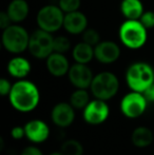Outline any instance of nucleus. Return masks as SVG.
Segmentation results:
<instances>
[{
  "label": "nucleus",
  "mask_w": 154,
  "mask_h": 155,
  "mask_svg": "<svg viewBox=\"0 0 154 155\" xmlns=\"http://www.w3.org/2000/svg\"><path fill=\"white\" fill-rule=\"evenodd\" d=\"M8 73L13 78L18 79H25L29 76V74L32 71V64L25 57H22L20 55H16L13 58H11L6 65Z\"/></svg>",
  "instance_id": "16"
},
{
  "label": "nucleus",
  "mask_w": 154,
  "mask_h": 155,
  "mask_svg": "<svg viewBox=\"0 0 154 155\" xmlns=\"http://www.w3.org/2000/svg\"><path fill=\"white\" fill-rule=\"evenodd\" d=\"M68 77L72 86L76 89H90L94 74L88 64L75 62L69 70Z\"/></svg>",
  "instance_id": "10"
},
{
  "label": "nucleus",
  "mask_w": 154,
  "mask_h": 155,
  "mask_svg": "<svg viewBox=\"0 0 154 155\" xmlns=\"http://www.w3.org/2000/svg\"><path fill=\"white\" fill-rule=\"evenodd\" d=\"M71 47H72L71 41L67 36L58 35V36L54 37V45H53L54 52L66 54L68 51H70Z\"/></svg>",
  "instance_id": "23"
},
{
  "label": "nucleus",
  "mask_w": 154,
  "mask_h": 155,
  "mask_svg": "<svg viewBox=\"0 0 154 155\" xmlns=\"http://www.w3.org/2000/svg\"><path fill=\"white\" fill-rule=\"evenodd\" d=\"M60 151L64 155H82L84 154V146L77 139H67L62 143Z\"/></svg>",
  "instance_id": "22"
},
{
  "label": "nucleus",
  "mask_w": 154,
  "mask_h": 155,
  "mask_svg": "<svg viewBox=\"0 0 154 155\" xmlns=\"http://www.w3.org/2000/svg\"><path fill=\"white\" fill-rule=\"evenodd\" d=\"M148 104L149 101L145 97L144 93L131 91L121 98L120 111L125 117L135 119L146 112Z\"/></svg>",
  "instance_id": "8"
},
{
  "label": "nucleus",
  "mask_w": 154,
  "mask_h": 155,
  "mask_svg": "<svg viewBox=\"0 0 154 155\" xmlns=\"http://www.w3.org/2000/svg\"><path fill=\"white\" fill-rule=\"evenodd\" d=\"M64 13L59 5L47 4L42 6L36 15V23L38 29L49 33H56L64 28Z\"/></svg>",
  "instance_id": "6"
},
{
  "label": "nucleus",
  "mask_w": 154,
  "mask_h": 155,
  "mask_svg": "<svg viewBox=\"0 0 154 155\" xmlns=\"http://www.w3.org/2000/svg\"><path fill=\"white\" fill-rule=\"evenodd\" d=\"M30 34L19 23H13L2 30L1 43L6 52L14 55H20L29 48Z\"/></svg>",
  "instance_id": "4"
},
{
  "label": "nucleus",
  "mask_w": 154,
  "mask_h": 155,
  "mask_svg": "<svg viewBox=\"0 0 154 155\" xmlns=\"http://www.w3.org/2000/svg\"><path fill=\"white\" fill-rule=\"evenodd\" d=\"M80 4H81L80 0H59L58 1V5L64 11V14L78 11L80 8Z\"/></svg>",
  "instance_id": "25"
},
{
  "label": "nucleus",
  "mask_w": 154,
  "mask_h": 155,
  "mask_svg": "<svg viewBox=\"0 0 154 155\" xmlns=\"http://www.w3.org/2000/svg\"><path fill=\"white\" fill-rule=\"evenodd\" d=\"M140 22L144 25L147 30H151L154 28V12L153 11H145L144 14L139 18Z\"/></svg>",
  "instance_id": "26"
},
{
  "label": "nucleus",
  "mask_w": 154,
  "mask_h": 155,
  "mask_svg": "<svg viewBox=\"0 0 154 155\" xmlns=\"http://www.w3.org/2000/svg\"><path fill=\"white\" fill-rule=\"evenodd\" d=\"M6 13L13 23H21L29 16V3L25 0H12L6 8Z\"/></svg>",
  "instance_id": "17"
},
{
  "label": "nucleus",
  "mask_w": 154,
  "mask_h": 155,
  "mask_svg": "<svg viewBox=\"0 0 154 155\" xmlns=\"http://www.w3.org/2000/svg\"><path fill=\"white\" fill-rule=\"evenodd\" d=\"M131 141L137 148H147L154 141V133L147 127H137L132 132Z\"/></svg>",
  "instance_id": "20"
},
{
  "label": "nucleus",
  "mask_w": 154,
  "mask_h": 155,
  "mask_svg": "<svg viewBox=\"0 0 154 155\" xmlns=\"http://www.w3.org/2000/svg\"><path fill=\"white\" fill-rule=\"evenodd\" d=\"M72 57L75 62L88 64L92 61L93 58H95L94 47L84 41H80L72 49Z\"/></svg>",
  "instance_id": "19"
},
{
  "label": "nucleus",
  "mask_w": 154,
  "mask_h": 155,
  "mask_svg": "<svg viewBox=\"0 0 154 155\" xmlns=\"http://www.w3.org/2000/svg\"><path fill=\"white\" fill-rule=\"evenodd\" d=\"M90 101V94L87 89H76L70 96V104L75 110H84Z\"/></svg>",
  "instance_id": "21"
},
{
  "label": "nucleus",
  "mask_w": 154,
  "mask_h": 155,
  "mask_svg": "<svg viewBox=\"0 0 154 155\" xmlns=\"http://www.w3.org/2000/svg\"><path fill=\"white\" fill-rule=\"evenodd\" d=\"M120 47L112 40H101L94 47L95 59L103 64H111L120 57Z\"/></svg>",
  "instance_id": "11"
},
{
  "label": "nucleus",
  "mask_w": 154,
  "mask_h": 155,
  "mask_svg": "<svg viewBox=\"0 0 154 155\" xmlns=\"http://www.w3.org/2000/svg\"><path fill=\"white\" fill-rule=\"evenodd\" d=\"M25 137L33 143H44L50 136V128L41 119H32L25 124Z\"/></svg>",
  "instance_id": "13"
},
{
  "label": "nucleus",
  "mask_w": 154,
  "mask_h": 155,
  "mask_svg": "<svg viewBox=\"0 0 154 155\" xmlns=\"http://www.w3.org/2000/svg\"><path fill=\"white\" fill-rule=\"evenodd\" d=\"M8 100L18 112L28 113L34 111L40 101V92L34 82L28 79H18L13 84L8 94Z\"/></svg>",
  "instance_id": "1"
},
{
  "label": "nucleus",
  "mask_w": 154,
  "mask_h": 155,
  "mask_svg": "<svg viewBox=\"0 0 154 155\" xmlns=\"http://www.w3.org/2000/svg\"><path fill=\"white\" fill-rule=\"evenodd\" d=\"M144 95L145 97L147 98L149 102H153L154 104V84H151L148 89L144 92Z\"/></svg>",
  "instance_id": "31"
},
{
  "label": "nucleus",
  "mask_w": 154,
  "mask_h": 155,
  "mask_svg": "<svg viewBox=\"0 0 154 155\" xmlns=\"http://www.w3.org/2000/svg\"><path fill=\"white\" fill-rule=\"evenodd\" d=\"M81 38H82V41L89 43V45H92V47L97 45L101 41L99 33L94 29H87L86 31L81 34Z\"/></svg>",
  "instance_id": "24"
},
{
  "label": "nucleus",
  "mask_w": 154,
  "mask_h": 155,
  "mask_svg": "<svg viewBox=\"0 0 154 155\" xmlns=\"http://www.w3.org/2000/svg\"><path fill=\"white\" fill-rule=\"evenodd\" d=\"M13 84L10 82V80L6 78H1L0 79V94L2 96H8L11 90H12Z\"/></svg>",
  "instance_id": "27"
},
{
  "label": "nucleus",
  "mask_w": 154,
  "mask_h": 155,
  "mask_svg": "<svg viewBox=\"0 0 154 155\" xmlns=\"http://www.w3.org/2000/svg\"><path fill=\"white\" fill-rule=\"evenodd\" d=\"M110 115V108L107 101L101 99L91 100L88 106L82 110V117L84 121L91 126H99L103 124Z\"/></svg>",
  "instance_id": "9"
},
{
  "label": "nucleus",
  "mask_w": 154,
  "mask_h": 155,
  "mask_svg": "<svg viewBox=\"0 0 154 155\" xmlns=\"http://www.w3.org/2000/svg\"><path fill=\"white\" fill-rule=\"evenodd\" d=\"M120 12L126 19H139L145 8L142 0H121Z\"/></svg>",
  "instance_id": "18"
},
{
  "label": "nucleus",
  "mask_w": 154,
  "mask_h": 155,
  "mask_svg": "<svg viewBox=\"0 0 154 155\" xmlns=\"http://www.w3.org/2000/svg\"><path fill=\"white\" fill-rule=\"evenodd\" d=\"M54 36L52 33L37 29L30 34L28 51L37 59H47L54 52Z\"/></svg>",
  "instance_id": "7"
},
{
  "label": "nucleus",
  "mask_w": 154,
  "mask_h": 155,
  "mask_svg": "<svg viewBox=\"0 0 154 155\" xmlns=\"http://www.w3.org/2000/svg\"><path fill=\"white\" fill-rule=\"evenodd\" d=\"M49 155H64V153H62L61 151H60V152L56 151V152H52V153H51V154H49Z\"/></svg>",
  "instance_id": "32"
},
{
  "label": "nucleus",
  "mask_w": 154,
  "mask_h": 155,
  "mask_svg": "<svg viewBox=\"0 0 154 155\" xmlns=\"http://www.w3.org/2000/svg\"><path fill=\"white\" fill-rule=\"evenodd\" d=\"M118 37L123 45L130 50L142 49L148 40V30L139 19H126L118 30Z\"/></svg>",
  "instance_id": "3"
},
{
  "label": "nucleus",
  "mask_w": 154,
  "mask_h": 155,
  "mask_svg": "<svg viewBox=\"0 0 154 155\" xmlns=\"http://www.w3.org/2000/svg\"><path fill=\"white\" fill-rule=\"evenodd\" d=\"M45 67H47L48 72L52 76H54V77H64V76L68 75L71 65L66 54L53 52L45 59Z\"/></svg>",
  "instance_id": "15"
},
{
  "label": "nucleus",
  "mask_w": 154,
  "mask_h": 155,
  "mask_svg": "<svg viewBox=\"0 0 154 155\" xmlns=\"http://www.w3.org/2000/svg\"><path fill=\"white\" fill-rule=\"evenodd\" d=\"M119 90V80L112 72L103 71L94 75L90 91L97 99L108 101L116 95Z\"/></svg>",
  "instance_id": "5"
},
{
  "label": "nucleus",
  "mask_w": 154,
  "mask_h": 155,
  "mask_svg": "<svg viewBox=\"0 0 154 155\" xmlns=\"http://www.w3.org/2000/svg\"><path fill=\"white\" fill-rule=\"evenodd\" d=\"M20 155H43V153L36 146H29L21 151Z\"/></svg>",
  "instance_id": "30"
},
{
  "label": "nucleus",
  "mask_w": 154,
  "mask_h": 155,
  "mask_svg": "<svg viewBox=\"0 0 154 155\" xmlns=\"http://www.w3.org/2000/svg\"><path fill=\"white\" fill-rule=\"evenodd\" d=\"M125 78L130 90L144 93L154 84V69L148 62H133L128 67Z\"/></svg>",
  "instance_id": "2"
},
{
  "label": "nucleus",
  "mask_w": 154,
  "mask_h": 155,
  "mask_svg": "<svg viewBox=\"0 0 154 155\" xmlns=\"http://www.w3.org/2000/svg\"><path fill=\"white\" fill-rule=\"evenodd\" d=\"M11 25H13V22L11 20L10 16L8 15V13H6V11L0 13V29L4 30L8 27H10Z\"/></svg>",
  "instance_id": "29"
},
{
  "label": "nucleus",
  "mask_w": 154,
  "mask_h": 155,
  "mask_svg": "<svg viewBox=\"0 0 154 155\" xmlns=\"http://www.w3.org/2000/svg\"><path fill=\"white\" fill-rule=\"evenodd\" d=\"M51 118L55 126L68 128L75 120V109L70 102H58L52 109Z\"/></svg>",
  "instance_id": "12"
},
{
  "label": "nucleus",
  "mask_w": 154,
  "mask_h": 155,
  "mask_svg": "<svg viewBox=\"0 0 154 155\" xmlns=\"http://www.w3.org/2000/svg\"><path fill=\"white\" fill-rule=\"evenodd\" d=\"M88 18L79 10L64 15V29L70 35H81L88 29Z\"/></svg>",
  "instance_id": "14"
},
{
  "label": "nucleus",
  "mask_w": 154,
  "mask_h": 155,
  "mask_svg": "<svg viewBox=\"0 0 154 155\" xmlns=\"http://www.w3.org/2000/svg\"><path fill=\"white\" fill-rule=\"evenodd\" d=\"M11 136H12V138L16 139V140L22 139L23 137L25 136V127H19V126L14 127V128L11 130Z\"/></svg>",
  "instance_id": "28"
}]
</instances>
